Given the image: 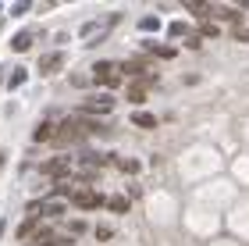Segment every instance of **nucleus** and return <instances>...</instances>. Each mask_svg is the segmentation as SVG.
<instances>
[{"label": "nucleus", "instance_id": "nucleus-20", "mask_svg": "<svg viewBox=\"0 0 249 246\" xmlns=\"http://www.w3.org/2000/svg\"><path fill=\"white\" fill-rule=\"evenodd\" d=\"M235 39H242V43H249V25H246V29H235Z\"/></svg>", "mask_w": 249, "mask_h": 246}, {"label": "nucleus", "instance_id": "nucleus-2", "mask_svg": "<svg viewBox=\"0 0 249 246\" xmlns=\"http://www.w3.org/2000/svg\"><path fill=\"white\" fill-rule=\"evenodd\" d=\"M86 132H89V121H82V118H68V121H61V125H57V143L82 139Z\"/></svg>", "mask_w": 249, "mask_h": 246}, {"label": "nucleus", "instance_id": "nucleus-9", "mask_svg": "<svg viewBox=\"0 0 249 246\" xmlns=\"http://www.w3.org/2000/svg\"><path fill=\"white\" fill-rule=\"evenodd\" d=\"M32 39H36V36H32V29H21V32H15V39H11V50H29L32 47Z\"/></svg>", "mask_w": 249, "mask_h": 246}, {"label": "nucleus", "instance_id": "nucleus-8", "mask_svg": "<svg viewBox=\"0 0 249 246\" xmlns=\"http://www.w3.org/2000/svg\"><path fill=\"white\" fill-rule=\"evenodd\" d=\"M68 204L64 200H43V218H64Z\"/></svg>", "mask_w": 249, "mask_h": 246}, {"label": "nucleus", "instance_id": "nucleus-19", "mask_svg": "<svg viewBox=\"0 0 249 246\" xmlns=\"http://www.w3.org/2000/svg\"><path fill=\"white\" fill-rule=\"evenodd\" d=\"M121 171H128V175H135V171H139V161H132V157H128V161H121Z\"/></svg>", "mask_w": 249, "mask_h": 246}, {"label": "nucleus", "instance_id": "nucleus-17", "mask_svg": "<svg viewBox=\"0 0 249 246\" xmlns=\"http://www.w3.org/2000/svg\"><path fill=\"white\" fill-rule=\"evenodd\" d=\"M25 79H29V72L25 68H15V72H11V79H7V89H18Z\"/></svg>", "mask_w": 249, "mask_h": 246}, {"label": "nucleus", "instance_id": "nucleus-1", "mask_svg": "<svg viewBox=\"0 0 249 246\" xmlns=\"http://www.w3.org/2000/svg\"><path fill=\"white\" fill-rule=\"evenodd\" d=\"M118 107V100L110 96V93H93L82 104V114H89V118H104V114H110V111Z\"/></svg>", "mask_w": 249, "mask_h": 246}, {"label": "nucleus", "instance_id": "nucleus-4", "mask_svg": "<svg viewBox=\"0 0 249 246\" xmlns=\"http://www.w3.org/2000/svg\"><path fill=\"white\" fill-rule=\"evenodd\" d=\"M93 75L104 86H121V64H110V61H100L93 64Z\"/></svg>", "mask_w": 249, "mask_h": 246}, {"label": "nucleus", "instance_id": "nucleus-11", "mask_svg": "<svg viewBox=\"0 0 249 246\" xmlns=\"http://www.w3.org/2000/svg\"><path fill=\"white\" fill-rule=\"evenodd\" d=\"M157 29H160V18H157V15H146V18L139 21V32H142V36H150V32H157Z\"/></svg>", "mask_w": 249, "mask_h": 246}, {"label": "nucleus", "instance_id": "nucleus-3", "mask_svg": "<svg viewBox=\"0 0 249 246\" xmlns=\"http://www.w3.org/2000/svg\"><path fill=\"white\" fill-rule=\"evenodd\" d=\"M114 21H121V15H107V18H100V21H86V25L78 29V36L93 43V39H100V36H104V32H107L110 25H114Z\"/></svg>", "mask_w": 249, "mask_h": 246}, {"label": "nucleus", "instance_id": "nucleus-16", "mask_svg": "<svg viewBox=\"0 0 249 246\" xmlns=\"http://www.w3.org/2000/svg\"><path fill=\"white\" fill-rule=\"evenodd\" d=\"M107 207L114 210V214H124V210H128V196H110V200H107Z\"/></svg>", "mask_w": 249, "mask_h": 246}, {"label": "nucleus", "instance_id": "nucleus-6", "mask_svg": "<svg viewBox=\"0 0 249 246\" xmlns=\"http://www.w3.org/2000/svg\"><path fill=\"white\" fill-rule=\"evenodd\" d=\"M71 204H75V207H82V210H96V207H104L107 200L100 196V193H93V189H82V193H75V196H71Z\"/></svg>", "mask_w": 249, "mask_h": 246}, {"label": "nucleus", "instance_id": "nucleus-18", "mask_svg": "<svg viewBox=\"0 0 249 246\" xmlns=\"http://www.w3.org/2000/svg\"><path fill=\"white\" fill-rule=\"evenodd\" d=\"M100 161H104V157H100V153H96V150H86V153H82V157H78V164H82V168H96Z\"/></svg>", "mask_w": 249, "mask_h": 246}, {"label": "nucleus", "instance_id": "nucleus-12", "mask_svg": "<svg viewBox=\"0 0 249 246\" xmlns=\"http://www.w3.org/2000/svg\"><path fill=\"white\" fill-rule=\"evenodd\" d=\"M132 121H135L139 129H153V125H157V118H153V114H146V111H135Z\"/></svg>", "mask_w": 249, "mask_h": 246}, {"label": "nucleus", "instance_id": "nucleus-10", "mask_svg": "<svg viewBox=\"0 0 249 246\" xmlns=\"http://www.w3.org/2000/svg\"><path fill=\"white\" fill-rule=\"evenodd\" d=\"M53 136H57V125H53V121H43L32 139H36V143H47V139H53Z\"/></svg>", "mask_w": 249, "mask_h": 246}, {"label": "nucleus", "instance_id": "nucleus-7", "mask_svg": "<svg viewBox=\"0 0 249 246\" xmlns=\"http://www.w3.org/2000/svg\"><path fill=\"white\" fill-rule=\"evenodd\" d=\"M61 68H64V50H50V54L39 57V75H53Z\"/></svg>", "mask_w": 249, "mask_h": 246}, {"label": "nucleus", "instance_id": "nucleus-21", "mask_svg": "<svg viewBox=\"0 0 249 246\" xmlns=\"http://www.w3.org/2000/svg\"><path fill=\"white\" fill-rule=\"evenodd\" d=\"M0 164H4V153H0Z\"/></svg>", "mask_w": 249, "mask_h": 246}, {"label": "nucleus", "instance_id": "nucleus-14", "mask_svg": "<svg viewBox=\"0 0 249 246\" xmlns=\"http://www.w3.org/2000/svg\"><path fill=\"white\" fill-rule=\"evenodd\" d=\"M146 50H153L157 57H175V54H178L175 47H164V43H146Z\"/></svg>", "mask_w": 249, "mask_h": 246}, {"label": "nucleus", "instance_id": "nucleus-13", "mask_svg": "<svg viewBox=\"0 0 249 246\" xmlns=\"http://www.w3.org/2000/svg\"><path fill=\"white\" fill-rule=\"evenodd\" d=\"M128 100H132V104H142V100H146V82L128 86Z\"/></svg>", "mask_w": 249, "mask_h": 246}, {"label": "nucleus", "instance_id": "nucleus-5", "mask_svg": "<svg viewBox=\"0 0 249 246\" xmlns=\"http://www.w3.org/2000/svg\"><path fill=\"white\" fill-rule=\"evenodd\" d=\"M68 171H71V157L68 153H61V157H50L47 164H43V175H50V178H68Z\"/></svg>", "mask_w": 249, "mask_h": 246}, {"label": "nucleus", "instance_id": "nucleus-15", "mask_svg": "<svg viewBox=\"0 0 249 246\" xmlns=\"http://www.w3.org/2000/svg\"><path fill=\"white\" fill-rule=\"evenodd\" d=\"M167 36L182 39V36H189V25H185V21H171V25H167Z\"/></svg>", "mask_w": 249, "mask_h": 246}]
</instances>
